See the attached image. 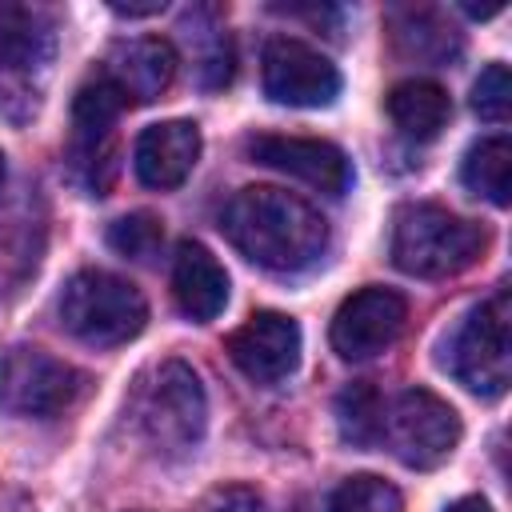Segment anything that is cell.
<instances>
[{"label":"cell","mask_w":512,"mask_h":512,"mask_svg":"<svg viewBox=\"0 0 512 512\" xmlns=\"http://www.w3.org/2000/svg\"><path fill=\"white\" fill-rule=\"evenodd\" d=\"M220 228L240 256L280 276L308 272L328 252V220L308 200L268 184L240 188L224 204Z\"/></svg>","instance_id":"6da1fadb"},{"label":"cell","mask_w":512,"mask_h":512,"mask_svg":"<svg viewBox=\"0 0 512 512\" xmlns=\"http://www.w3.org/2000/svg\"><path fill=\"white\" fill-rule=\"evenodd\" d=\"M128 420L160 460L192 456L208 428V400L200 376L184 360L152 364L128 396Z\"/></svg>","instance_id":"7a4b0ae2"},{"label":"cell","mask_w":512,"mask_h":512,"mask_svg":"<svg viewBox=\"0 0 512 512\" xmlns=\"http://www.w3.org/2000/svg\"><path fill=\"white\" fill-rule=\"evenodd\" d=\"M488 232L440 204H404L392 220V264L420 280L456 276L484 252Z\"/></svg>","instance_id":"3957f363"},{"label":"cell","mask_w":512,"mask_h":512,"mask_svg":"<svg viewBox=\"0 0 512 512\" xmlns=\"http://www.w3.org/2000/svg\"><path fill=\"white\" fill-rule=\"evenodd\" d=\"M60 324L92 348H116L144 332L148 304L136 284L116 272L84 268L60 292Z\"/></svg>","instance_id":"277c9868"},{"label":"cell","mask_w":512,"mask_h":512,"mask_svg":"<svg viewBox=\"0 0 512 512\" xmlns=\"http://www.w3.org/2000/svg\"><path fill=\"white\" fill-rule=\"evenodd\" d=\"M444 364L468 392L488 400L504 396L512 380V308L504 288L460 320L444 344Z\"/></svg>","instance_id":"5b68a950"},{"label":"cell","mask_w":512,"mask_h":512,"mask_svg":"<svg viewBox=\"0 0 512 512\" xmlns=\"http://www.w3.org/2000/svg\"><path fill=\"white\" fill-rule=\"evenodd\" d=\"M380 444H388V452L416 472L440 468L460 444V416L436 392L408 388L392 404H384Z\"/></svg>","instance_id":"8992f818"},{"label":"cell","mask_w":512,"mask_h":512,"mask_svg":"<svg viewBox=\"0 0 512 512\" xmlns=\"http://www.w3.org/2000/svg\"><path fill=\"white\" fill-rule=\"evenodd\" d=\"M80 392H84V376L40 348L20 344L0 360V408L12 416H32V420L60 416L64 408L76 404Z\"/></svg>","instance_id":"52a82bcc"},{"label":"cell","mask_w":512,"mask_h":512,"mask_svg":"<svg viewBox=\"0 0 512 512\" xmlns=\"http://www.w3.org/2000/svg\"><path fill=\"white\" fill-rule=\"evenodd\" d=\"M264 92L288 108H328L340 96V72L312 44L276 36L264 48Z\"/></svg>","instance_id":"ba28073f"},{"label":"cell","mask_w":512,"mask_h":512,"mask_svg":"<svg viewBox=\"0 0 512 512\" xmlns=\"http://www.w3.org/2000/svg\"><path fill=\"white\" fill-rule=\"evenodd\" d=\"M404 320H408L404 296L372 284V288L352 292L336 308L328 336L340 360H372L396 344V336L404 332Z\"/></svg>","instance_id":"9c48e42d"},{"label":"cell","mask_w":512,"mask_h":512,"mask_svg":"<svg viewBox=\"0 0 512 512\" xmlns=\"http://www.w3.org/2000/svg\"><path fill=\"white\" fill-rule=\"evenodd\" d=\"M224 348L252 384H280L300 364V324L284 312H256L228 336Z\"/></svg>","instance_id":"30bf717a"},{"label":"cell","mask_w":512,"mask_h":512,"mask_svg":"<svg viewBox=\"0 0 512 512\" xmlns=\"http://www.w3.org/2000/svg\"><path fill=\"white\" fill-rule=\"evenodd\" d=\"M248 156L264 168L288 172L328 196H344L352 188V164L348 156L328 144V140H308V136H252L248 140Z\"/></svg>","instance_id":"8fae6325"},{"label":"cell","mask_w":512,"mask_h":512,"mask_svg":"<svg viewBox=\"0 0 512 512\" xmlns=\"http://www.w3.org/2000/svg\"><path fill=\"white\" fill-rule=\"evenodd\" d=\"M124 100L136 104H152L156 96L168 92L172 76H176V52L168 40L160 36H132V40H116L104 56V72H100Z\"/></svg>","instance_id":"7c38bea8"},{"label":"cell","mask_w":512,"mask_h":512,"mask_svg":"<svg viewBox=\"0 0 512 512\" xmlns=\"http://www.w3.org/2000/svg\"><path fill=\"white\" fill-rule=\"evenodd\" d=\"M200 160V128L192 120H164V124H148L136 136L132 148V168L140 176V184L168 192L180 188L188 180V172Z\"/></svg>","instance_id":"4fadbf2b"},{"label":"cell","mask_w":512,"mask_h":512,"mask_svg":"<svg viewBox=\"0 0 512 512\" xmlns=\"http://www.w3.org/2000/svg\"><path fill=\"white\" fill-rule=\"evenodd\" d=\"M172 296L180 312L196 324L216 320L228 304V272L224 264L196 240H184L172 256Z\"/></svg>","instance_id":"5bb4252c"},{"label":"cell","mask_w":512,"mask_h":512,"mask_svg":"<svg viewBox=\"0 0 512 512\" xmlns=\"http://www.w3.org/2000/svg\"><path fill=\"white\" fill-rule=\"evenodd\" d=\"M124 96L104 80H88L76 100H72V152H76V164H104L108 160V148H112V128L124 112Z\"/></svg>","instance_id":"9a60e30c"},{"label":"cell","mask_w":512,"mask_h":512,"mask_svg":"<svg viewBox=\"0 0 512 512\" xmlns=\"http://www.w3.org/2000/svg\"><path fill=\"white\" fill-rule=\"evenodd\" d=\"M52 16L32 4L0 0V72H32L52 60Z\"/></svg>","instance_id":"2e32d148"},{"label":"cell","mask_w":512,"mask_h":512,"mask_svg":"<svg viewBox=\"0 0 512 512\" xmlns=\"http://www.w3.org/2000/svg\"><path fill=\"white\" fill-rule=\"evenodd\" d=\"M448 92L432 80H404L388 92V116L408 140H432L448 124Z\"/></svg>","instance_id":"e0dca14e"},{"label":"cell","mask_w":512,"mask_h":512,"mask_svg":"<svg viewBox=\"0 0 512 512\" xmlns=\"http://www.w3.org/2000/svg\"><path fill=\"white\" fill-rule=\"evenodd\" d=\"M460 180L468 192L504 208L512 200V144L508 136H484L464 152Z\"/></svg>","instance_id":"ac0fdd59"},{"label":"cell","mask_w":512,"mask_h":512,"mask_svg":"<svg viewBox=\"0 0 512 512\" xmlns=\"http://www.w3.org/2000/svg\"><path fill=\"white\" fill-rule=\"evenodd\" d=\"M336 424L344 444L352 448H372L380 444V428H384V400L372 384H348L336 396Z\"/></svg>","instance_id":"d6986e66"},{"label":"cell","mask_w":512,"mask_h":512,"mask_svg":"<svg viewBox=\"0 0 512 512\" xmlns=\"http://www.w3.org/2000/svg\"><path fill=\"white\" fill-rule=\"evenodd\" d=\"M328 512H404V496L380 476H348L332 496Z\"/></svg>","instance_id":"ffe728a7"},{"label":"cell","mask_w":512,"mask_h":512,"mask_svg":"<svg viewBox=\"0 0 512 512\" xmlns=\"http://www.w3.org/2000/svg\"><path fill=\"white\" fill-rule=\"evenodd\" d=\"M160 240H164V228L148 212H132L108 228V244L128 260H152L160 252Z\"/></svg>","instance_id":"44dd1931"},{"label":"cell","mask_w":512,"mask_h":512,"mask_svg":"<svg viewBox=\"0 0 512 512\" xmlns=\"http://www.w3.org/2000/svg\"><path fill=\"white\" fill-rule=\"evenodd\" d=\"M396 40H400V48L408 56H420V60H448L456 52V32L444 28V24H436L428 32L424 28V12H408L400 32H396Z\"/></svg>","instance_id":"7402d4cb"},{"label":"cell","mask_w":512,"mask_h":512,"mask_svg":"<svg viewBox=\"0 0 512 512\" xmlns=\"http://www.w3.org/2000/svg\"><path fill=\"white\" fill-rule=\"evenodd\" d=\"M472 112L488 124H504L512 112V80L504 64H488L472 84Z\"/></svg>","instance_id":"603a6c76"},{"label":"cell","mask_w":512,"mask_h":512,"mask_svg":"<svg viewBox=\"0 0 512 512\" xmlns=\"http://www.w3.org/2000/svg\"><path fill=\"white\" fill-rule=\"evenodd\" d=\"M208 512H268V508L252 488H220L212 496Z\"/></svg>","instance_id":"cb8c5ba5"},{"label":"cell","mask_w":512,"mask_h":512,"mask_svg":"<svg viewBox=\"0 0 512 512\" xmlns=\"http://www.w3.org/2000/svg\"><path fill=\"white\" fill-rule=\"evenodd\" d=\"M112 12H120V16H156V12H164V0H152V4H112Z\"/></svg>","instance_id":"d4e9b609"},{"label":"cell","mask_w":512,"mask_h":512,"mask_svg":"<svg viewBox=\"0 0 512 512\" xmlns=\"http://www.w3.org/2000/svg\"><path fill=\"white\" fill-rule=\"evenodd\" d=\"M448 512H492V508H488L480 496H464V500H456Z\"/></svg>","instance_id":"484cf974"},{"label":"cell","mask_w":512,"mask_h":512,"mask_svg":"<svg viewBox=\"0 0 512 512\" xmlns=\"http://www.w3.org/2000/svg\"><path fill=\"white\" fill-rule=\"evenodd\" d=\"M0 188H4V152H0Z\"/></svg>","instance_id":"4316f807"}]
</instances>
